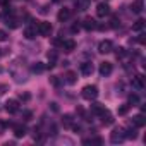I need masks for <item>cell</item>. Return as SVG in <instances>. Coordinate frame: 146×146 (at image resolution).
<instances>
[{"instance_id":"6da1fadb","label":"cell","mask_w":146,"mask_h":146,"mask_svg":"<svg viewBox=\"0 0 146 146\" xmlns=\"http://www.w3.org/2000/svg\"><path fill=\"white\" fill-rule=\"evenodd\" d=\"M81 95H83L84 100H90V102H91V100H95V98L98 96V88L93 86V84H91V86H84L83 91H81Z\"/></svg>"},{"instance_id":"7a4b0ae2","label":"cell","mask_w":146,"mask_h":146,"mask_svg":"<svg viewBox=\"0 0 146 146\" xmlns=\"http://www.w3.org/2000/svg\"><path fill=\"white\" fill-rule=\"evenodd\" d=\"M124 139H125V131L122 127H117V129L112 131V134H110V141L112 143H122Z\"/></svg>"},{"instance_id":"3957f363","label":"cell","mask_w":146,"mask_h":146,"mask_svg":"<svg viewBox=\"0 0 146 146\" xmlns=\"http://www.w3.org/2000/svg\"><path fill=\"white\" fill-rule=\"evenodd\" d=\"M36 29H38V35H41V36H50V33H52V24L46 23V21H41V23L36 26Z\"/></svg>"},{"instance_id":"277c9868","label":"cell","mask_w":146,"mask_h":146,"mask_svg":"<svg viewBox=\"0 0 146 146\" xmlns=\"http://www.w3.org/2000/svg\"><path fill=\"white\" fill-rule=\"evenodd\" d=\"M112 50H113V45H112L110 40H103V41L98 45V52H100V53H110Z\"/></svg>"},{"instance_id":"5b68a950","label":"cell","mask_w":146,"mask_h":146,"mask_svg":"<svg viewBox=\"0 0 146 146\" xmlns=\"http://www.w3.org/2000/svg\"><path fill=\"white\" fill-rule=\"evenodd\" d=\"M132 86H134L136 90H144V86H146V83H144V76H141V74L134 76V78H132Z\"/></svg>"},{"instance_id":"8992f818","label":"cell","mask_w":146,"mask_h":146,"mask_svg":"<svg viewBox=\"0 0 146 146\" xmlns=\"http://www.w3.org/2000/svg\"><path fill=\"white\" fill-rule=\"evenodd\" d=\"M5 110H7L9 113H16V112L19 110V102H17V100H7V102H5Z\"/></svg>"},{"instance_id":"52a82bcc","label":"cell","mask_w":146,"mask_h":146,"mask_svg":"<svg viewBox=\"0 0 146 146\" xmlns=\"http://www.w3.org/2000/svg\"><path fill=\"white\" fill-rule=\"evenodd\" d=\"M112 70H113V67H112L110 62H102V64H100V74H102V76L112 74Z\"/></svg>"},{"instance_id":"ba28073f","label":"cell","mask_w":146,"mask_h":146,"mask_svg":"<svg viewBox=\"0 0 146 146\" xmlns=\"http://www.w3.org/2000/svg\"><path fill=\"white\" fill-rule=\"evenodd\" d=\"M110 14V7L107 5V4H98V7H96V16L98 17H105V16H108Z\"/></svg>"},{"instance_id":"9c48e42d","label":"cell","mask_w":146,"mask_h":146,"mask_svg":"<svg viewBox=\"0 0 146 146\" xmlns=\"http://www.w3.org/2000/svg\"><path fill=\"white\" fill-rule=\"evenodd\" d=\"M36 33H38L36 26H26V28H24V38H26V40L36 38Z\"/></svg>"},{"instance_id":"30bf717a","label":"cell","mask_w":146,"mask_h":146,"mask_svg":"<svg viewBox=\"0 0 146 146\" xmlns=\"http://www.w3.org/2000/svg\"><path fill=\"white\" fill-rule=\"evenodd\" d=\"M69 17H70V9H65V7H64V9H60V11H58V14H57V19H58L60 23H65Z\"/></svg>"},{"instance_id":"8fae6325","label":"cell","mask_w":146,"mask_h":146,"mask_svg":"<svg viewBox=\"0 0 146 146\" xmlns=\"http://www.w3.org/2000/svg\"><path fill=\"white\" fill-rule=\"evenodd\" d=\"M96 21L93 19V17H86L84 19V23H83V28L86 29V31H91V29H96Z\"/></svg>"},{"instance_id":"7c38bea8","label":"cell","mask_w":146,"mask_h":146,"mask_svg":"<svg viewBox=\"0 0 146 146\" xmlns=\"http://www.w3.org/2000/svg\"><path fill=\"white\" fill-rule=\"evenodd\" d=\"M143 9H144L143 0H134L132 5H131V11H132L134 14H141V12H143Z\"/></svg>"},{"instance_id":"4fadbf2b","label":"cell","mask_w":146,"mask_h":146,"mask_svg":"<svg viewBox=\"0 0 146 146\" xmlns=\"http://www.w3.org/2000/svg\"><path fill=\"white\" fill-rule=\"evenodd\" d=\"M81 74H84V76L93 74V64H91V62H84V64H81Z\"/></svg>"},{"instance_id":"5bb4252c","label":"cell","mask_w":146,"mask_h":146,"mask_svg":"<svg viewBox=\"0 0 146 146\" xmlns=\"http://www.w3.org/2000/svg\"><path fill=\"white\" fill-rule=\"evenodd\" d=\"M60 45H62V48H64L65 52H72V50L76 48V41H74V40H64Z\"/></svg>"},{"instance_id":"9a60e30c","label":"cell","mask_w":146,"mask_h":146,"mask_svg":"<svg viewBox=\"0 0 146 146\" xmlns=\"http://www.w3.org/2000/svg\"><path fill=\"white\" fill-rule=\"evenodd\" d=\"M100 117H102V122H103L105 125H112V124H113V117L108 113V110L102 112V113H100Z\"/></svg>"},{"instance_id":"2e32d148","label":"cell","mask_w":146,"mask_h":146,"mask_svg":"<svg viewBox=\"0 0 146 146\" xmlns=\"http://www.w3.org/2000/svg\"><path fill=\"white\" fill-rule=\"evenodd\" d=\"M132 124H134L136 127H144V125H146V119H144V115L139 113V115L132 117Z\"/></svg>"},{"instance_id":"e0dca14e","label":"cell","mask_w":146,"mask_h":146,"mask_svg":"<svg viewBox=\"0 0 146 146\" xmlns=\"http://www.w3.org/2000/svg\"><path fill=\"white\" fill-rule=\"evenodd\" d=\"M91 4V0H76V7L78 11H86Z\"/></svg>"},{"instance_id":"ac0fdd59","label":"cell","mask_w":146,"mask_h":146,"mask_svg":"<svg viewBox=\"0 0 146 146\" xmlns=\"http://www.w3.org/2000/svg\"><path fill=\"white\" fill-rule=\"evenodd\" d=\"M107 108H105V105H102V103H93L91 105V112L95 113V115H100L102 112H105Z\"/></svg>"},{"instance_id":"d6986e66","label":"cell","mask_w":146,"mask_h":146,"mask_svg":"<svg viewBox=\"0 0 146 146\" xmlns=\"http://www.w3.org/2000/svg\"><path fill=\"white\" fill-rule=\"evenodd\" d=\"M14 136H16V137L26 136V127H24V125H16V127H14Z\"/></svg>"},{"instance_id":"ffe728a7","label":"cell","mask_w":146,"mask_h":146,"mask_svg":"<svg viewBox=\"0 0 146 146\" xmlns=\"http://www.w3.org/2000/svg\"><path fill=\"white\" fill-rule=\"evenodd\" d=\"M144 23H146L144 19H137V21L132 24V31H143V29H144Z\"/></svg>"},{"instance_id":"44dd1931","label":"cell","mask_w":146,"mask_h":146,"mask_svg":"<svg viewBox=\"0 0 146 146\" xmlns=\"http://www.w3.org/2000/svg\"><path fill=\"white\" fill-rule=\"evenodd\" d=\"M31 70H33V72H36V74H41V72L45 70V65H43L41 62H36V64H33Z\"/></svg>"},{"instance_id":"7402d4cb","label":"cell","mask_w":146,"mask_h":146,"mask_svg":"<svg viewBox=\"0 0 146 146\" xmlns=\"http://www.w3.org/2000/svg\"><path fill=\"white\" fill-rule=\"evenodd\" d=\"M5 24H7L9 28H12V29H14V28H17V26H19V21H17L16 17H7V19H5Z\"/></svg>"},{"instance_id":"603a6c76","label":"cell","mask_w":146,"mask_h":146,"mask_svg":"<svg viewBox=\"0 0 146 146\" xmlns=\"http://www.w3.org/2000/svg\"><path fill=\"white\" fill-rule=\"evenodd\" d=\"M48 60H50L48 67H53V65H55V60H57V52H55V50H50V52H48Z\"/></svg>"},{"instance_id":"cb8c5ba5","label":"cell","mask_w":146,"mask_h":146,"mask_svg":"<svg viewBox=\"0 0 146 146\" xmlns=\"http://www.w3.org/2000/svg\"><path fill=\"white\" fill-rule=\"evenodd\" d=\"M65 81H67L69 84H74V83L78 81V78H76L74 72H67V74H65Z\"/></svg>"},{"instance_id":"d4e9b609","label":"cell","mask_w":146,"mask_h":146,"mask_svg":"<svg viewBox=\"0 0 146 146\" xmlns=\"http://www.w3.org/2000/svg\"><path fill=\"white\" fill-rule=\"evenodd\" d=\"M62 124L65 127H72V125H74V124H72V115H64L62 117Z\"/></svg>"},{"instance_id":"484cf974","label":"cell","mask_w":146,"mask_h":146,"mask_svg":"<svg viewBox=\"0 0 146 146\" xmlns=\"http://www.w3.org/2000/svg\"><path fill=\"white\" fill-rule=\"evenodd\" d=\"M125 131V137H129V139H136V129L134 127H129V129H124Z\"/></svg>"},{"instance_id":"4316f807","label":"cell","mask_w":146,"mask_h":146,"mask_svg":"<svg viewBox=\"0 0 146 146\" xmlns=\"http://www.w3.org/2000/svg\"><path fill=\"white\" fill-rule=\"evenodd\" d=\"M129 108H131V105H129V103L120 105V107H119V115H125V113L129 112Z\"/></svg>"},{"instance_id":"83f0119b","label":"cell","mask_w":146,"mask_h":146,"mask_svg":"<svg viewBox=\"0 0 146 146\" xmlns=\"http://www.w3.org/2000/svg\"><path fill=\"white\" fill-rule=\"evenodd\" d=\"M137 103H139L137 95H131V96H129V105H132V107H134V105H137Z\"/></svg>"},{"instance_id":"f1b7e54d","label":"cell","mask_w":146,"mask_h":146,"mask_svg":"<svg viewBox=\"0 0 146 146\" xmlns=\"http://www.w3.org/2000/svg\"><path fill=\"white\" fill-rule=\"evenodd\" d=\"M120 24V21H119V17H112V21H110V28H117Z\"/></svg>"},{"instance_id":"f546056e","label":"cell","mask_w":146,"mask_h":146,"mask_svg":"<svg viewBox=\"0 0 146 146\" xmlns=\"http://www.w3.org/2000/svg\"><path fill=\"white\" fill-rule=\"evenodd\" d=\"M50 83H52L53 86H60V79H58L57 76H52V78H50Z\"/></svg>"},{"instance_id":"4dcf8cb0","label":"cell","mask_w":146,"mask_h":146,"mask_svg":"<svg viewBox=\"0 0 146 146\" xmlns=\"http://www.w3.org/2000/svg\"><path fill=\"white\" fill-rule=\"evenodd\" d=\"M7 40V33L4 29H0V41H5Z\"/></svg>"},{"instance_id":"1f68e13d","label":"cell","mask_w":146,"mask_h":146,"mask_svg":"<svg viewBox=\"0 0 146 146\" xmlns=\"http://www.w3.org/2000/svg\"><path fill=\"white\" fill-rule=\"evenodd\" d=\"M137 43H141V45H144V43H146V38H144V35H139V38H137Z\"/></svg>"},{"instance_id":"d6a6232c","label":"cell","mask_w":146,"mask_h":146,"mask_svg":"<svg viewBox=\"0 0 146 146\" xmlns=\"http://www.w3.org/2000/svg\"><path fill=\"white\" fill-rule=\"evenodd\" d=\"M9 4H11V0H0V5L2 7H9Z\"/></svg>"},{"instance_id":"836d02e7","label":"cell","mask_w":146,"mask_h":146,"mask_svg":"<svg viewBox=\"0 0 146 146\" xmlns=\"http://www.w3.org/2000/svg\"><path fill=\"white\" fill-rule=\"evenodd\" d=\"M5 122H2V120H0V134H4V131H5Z\"/></svg>"},{"instance_id":"e575fe53","label":"cell","mask_w":146,"mask_h":146,"mask_svg":"<svg viewBox=\"0 0 146 146\" xmlns=\"http://www.w3.org/2000/svg\"><path fill=\"white\" fill-rule=\"evenodd\" d=\"M29 98H31V96H29V95H28V93H24V95H21V100H26V102H28V100H29Z\"/></svg>"},{"instance_id":"d590c367","label":"cell","mask_w":146,"mask_h":146,"mask_svg":"<svg viewBox=\"0 0 146 146\" xmlns=\"http://www.w3.org/2000/svg\"><path fill=\"white\" fill-rule=\"evenodd\" d=\"M72 31H74V33H76V31H79V26H78V24H74V26H72Z\"/></svg>"},{"instance_id":"8d00e7d4","label":"cell","mask_w":146,"mask_h":146,"mask_svg":"<svg viewBox=\"0 0 146 146\" xmlns=\"http://www.w3.org/2000/svg\"><path fill=\"white\" fill-rule=\"evenodd\" d=\"M52 2H55V4H57V2H60V0H52Z\"/></svg>"}]
</instances>
